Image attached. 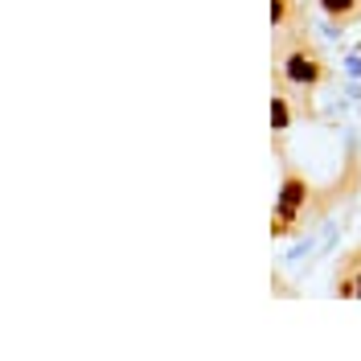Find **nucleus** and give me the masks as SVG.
I'll return each instance as SVG.
<instances>
[{"label":"nucleus","instance_id":"nucleus-1","mask_svg":"<svg viewBox=\"0 0 361 361\" xmlns=\"http://www.w3.org/2000/svg\"><path fill=\"white\" fill-rule=\"evenodd\" d=\"M287 70H292V78H300V83H308V78H312V74H316L312 66H308V62H300V58H296V62H292Z\"/></svg>","mask_w":361,"mask_h":361}]
</instances>
